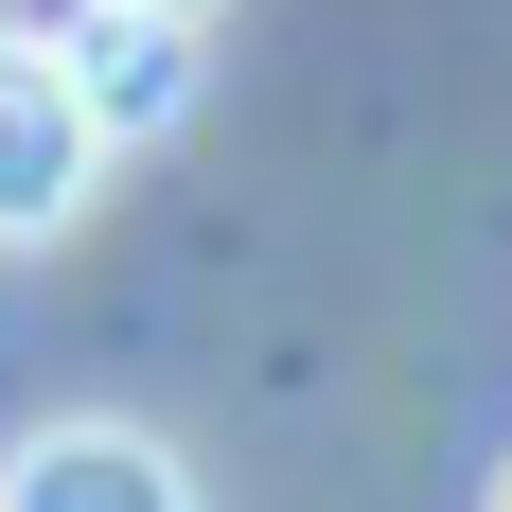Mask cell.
I'll use <instances>...</instances> for the list:
<instances>
[{
	"instance_id": "4",
	"label": "cell",
	"mask_w": 512,
	"mask_h": 512,
	"mask_svg": "<svg viewBox=\"0 0 512 512\" xmlns=\"http://www.w3.org/2000/svg\"><path fill=\"white\" fill-rule=\"evenodd\" d=\"M495 512H512V460H495Z\"/></svg>"
},
{
	"instance_id": "3",
	"label": "cell",
	"mask_w": 512,
	"mask_h": 512,
	"mask_svg": "<svg viewBox=\"0 0 512 512\" xmlns=\"http://www.w3.org/2000/svg\"><path fill=\"white\" fill-rule=\"evenodd\" d=\"M195 36L212 18H177V0H89V18H71V71H89L106 142H159V124L195 106Z\"/></svg>"
},
{
	"instance_id": "1",
	"label": "cell",
	"mask_w": 512,
	"mask_h": 512,
	"mask_svg": "<svg viewBox=\"0 0 512 512\" xmlns=\"http://www.w3.org/2000/svg\"><path fill=\"white\" fill-rule=\"evenodd\" d=\"M89 177H106V106L71 71V36H0V248L71 230Z\"/></svg>"
},
{
	"instance_id": "2",
	"label": "cell",
	"mask_w": 512,
	"mask_h": 512,
	"mask_svg": "<svg viewBox=\"0 0 512 512\" xmlns=\"http://www.w3.org/2000/svg\"><path fill=\"white\" fill-rule=\"evenodd\" d=\"M0 512H195V477H177V442H142V424H36V442L0 460Z\"/></svg>"
}]
</instances>
